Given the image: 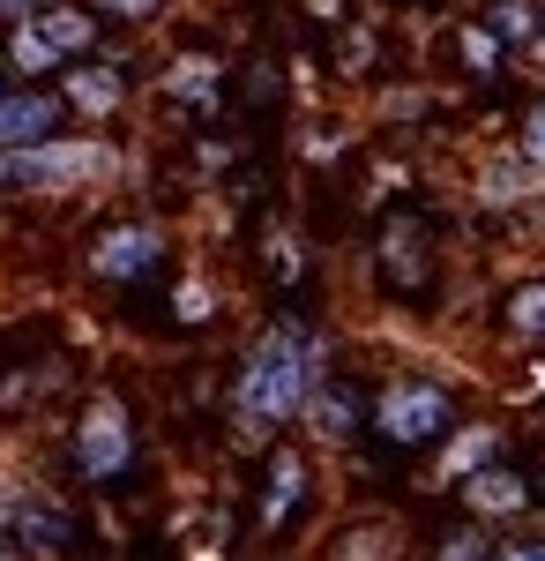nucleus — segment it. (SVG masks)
Masks as SVG:
<instances>
[{"instance_id":"12","label":"nucleus","mask_w":545,"mask_h":561,"mask_svg":"<svg viewBox=\"0 0 545 561\" xmlns=\"http://www.w3.org/2000/svg\"><path fill=\"white\" fill-rule=\"evenodd\" d=\"M120 76L113 68H68V105H83V113H113L120 105Z\"/></svg>"},{"instance_id":"5","label":"nucleus","mask_w":545,"mask_h":561,"mask_svg":"<svg viewBox=\"0 0 545 561\" xmlns=\"http://www.w3.org/2000/svg\"><path fill=\"white\" fill-rule=\"evenodd\" d=\"M127 457H135L127 412L113 404V397H97V404L83 412V427H76V465H83L90 479H113V472H127Z\"/></svg>"},{"instance_id":"15","label":"nucleus","mask_w":545,"mask_h":561,"mask_svg":"<svg viewBox=\"0 0 545 561\" xmlns=\"http://www.w3.org/2000/svg\"><path fill=\"white\" fill-rule=\"evenodd\" d=\"M172 98L210 105V98H217V60H179V68H172Z\"/></svg>"},{"instance_id":"10","label":"nucleus","mask_w":545,"mask_h":561,"mask_svg":"<svg viewBox=\"0 0 545 561\" xmlns=\"http://www.w3.org/2000/svg\"><path fill=\"white\" fill-rule=\"evenodd\" d=\"M299 486H306V465H299L292 449H277V465H269V494H262V524H269V531H277V524L292 517Z\"/></svg>"},{"instance_id":"25","label":"nucleus","mask_w":545,"mask_h":561,"mask_svg":"<svg viewBox=\"0 0 545 561\" xmlns=\"http://www.w3.org/2000/svg\"><path fill=\"white\" fill-rule=\"evenodd\" d=\"M23 8H38V0H0V15H23Z\"/></svg>"},{"instance_id":"2","label":"nucleus","mask_w":545,"mask_h":561,"mask_svg":"<svg viewBox=\"0 0 545 561\" xmlns=\"http://www.w3.org/2000/svg\"><path fill=\"white\" fill-rule=\"evenodd\" d=\"M113 158L105 150H90V142H23V150H0V187H15V195H38V187H68V180H90L105 173Z\"/></svg>"},{"instance_id":"11","label":"nucleus","mask_w":545,"mask_h":561,"mask_svg":"<svg viewBox=\"0 0 545 561\" xmlns=\"http://www.w3.org/2000/svg\"><path fill=\"white\" fill-rule=\"evenodd\" d=\"M306 404H314V427L329 434V442H344V434L359 427V389H344V382L306 389Z\"/></svg>"},{"instance_id":"21","label":"nucleus","mask_w":545,"mask_h":561,"mask_svg":"<svg viewBox=\"0 0 545 561\" xmlns=\"http://www.w3.org/2000/svg\"><path fill=\"white\" fill-rule=\"evenodd\" d=\"M531 187V165H494V195H523Z\"/></svg>"},{"instance_id":"7","label":"nucleus","mask_w":545,"mask_h":561,"mask_svg":"<svg viewBox=\"0 0 545 561\" xmlns=\"http://www.w3.org/2000/svg\"><path fill=\"white\" fill-rule=\"evenodd\" d=\"M158 255H165V240H158L150 225H120V232H105V240H97V255H90V270L120 285V277H142V270H150Z\"/></svg>"},{"instance_id":"13","label":"nucleus","mask_w":545,"mask_h":561,"mask_svg":"<svg viewBox=\"0 0 545 561\" xmlns=\"http://www.w3.org/2000/svg\"><path fill=\"white\" fill-rule=\"evenodd\" d=\"M538 31H545L538 0H494V38H508V45H523V38H538Z\"/></svg>"},{"instance_id":"23","label":"nucleus","mask_w":545,"mask_h":561,"mask_svg":"<svg viewBox=\"0 0 545 561\" xmlns=\"http://www.w3.org/2000/svg\"><path fill=\"white\" fill-rule=\"evenodd\" d=\"M523 150H531V158H538V165H545V105H538V113H531V135H523Z\"/></svg>"},{"instance_id":"9","label":"nucleus","mask_w":545,"mask_h":561,"mask_svg":"<svg viewBox=\"0 0 545 561\" xmlns=\"http://www.w3.org/2000/svg\"><path fill=\"white\" fill-rule=\"evenodd\" d=\"M471 510L478 517H501V510H523L531 502V479H515V472H471Z\"/></svg>"},{"instance_id":"6","label":"nucleus","mask_w":545,"mask_h":561,"mask_svg":"<svg viewBox=\"0 0 545 561\" xmlns=\"http://www.w3.org/2000/svg\"><path fill=\"white\" fill-rule=\"evenodd\" d=\"M53 128H60V98H45V90H15V98H0V150L53 142Z\"/></svg>"},{"instance_id":"1","label":"nucleus","mask_w":545,"mask_h":561,"mask_svg":"<svg viewBox=\"0 0 545 561\" xmlns=\"http://www.w3.org/2000/svg\"><path fill=\"white\" fill-rule=\"evenodd\" d=\"M314 359H322V345H314L306 330H292V322H285V330H269V337L247 352L240 389H232V420H240L247 442L277 434L299 404H306V389H314Z\"/></svg>"},{"instance_id":"19","label":"nucleus","mask_w":545,"mask_h":561,"mask_svg":"<svg viewBox=\"0 0 545 561\" xmlns=\"http://www.w3.org/2000/svg\"><path fill=\"white\" fill-rule=\"evenodd\" d=\"M486 531H456V539H441V561H486Z\"/></svg>"},{"instance_id":"24","label":"nucleus","mask_w":545,"mask_h":561,"mask_svg":"<svg viewBox=\"0 0 545 561\" xmlns=\"http://www.w3.org/2000/svg\"><path fill=\"white\" fill-rule=\"evenodd\" d=\"M90 8H113V15H150L158 0H90Z\"/></svg>"},{"instance_id":"3","label":"nucleus","mask_w":545,"mask_h":561,"mask_svg":"<svg viewBox=\"0 0 545 561\" xmlns=\"http://www.w3.org/2000/svg\"><path fill=\"white\" fill-rule=\"evenodd\" d=\"M449 389L433 382H396L389 397L374 404V427L396 442V449H419V442H433V434H449Z\"/></svg>"},{"instance_id":"20","label":"nucleus","mask_w":545,"mask_h":561,"mask_svg":"<svg viewBox=\"0 0 545 561\" xmlns=\"http://www.w3.org/2000/svg\"><path fill=\"white\" fill-rule=\"evenodd\" d=\"M486 561H545V539H508V547H494Z\"/></svg>"},{"instance_id":"22","label":"nucleus","mask_w":545,"mask_h":561,"mask_svg":"<svg viewBox=\"0 0 545 561\" xmlns=\"http://www.w3.org/2000/svg\"><path fill=\"white\" fill-rule=\"evenodd\" d=\"M179 322H202V314H210V300H202V285H179Z\"/></svg>"},{"instance_id":"4","label":"nucleus","mask_w":545,"mask_h":561,"mask_svg":"<svg viewBox=\"0 0 545 561\" xmlns=\"http://www.w3.org/2000/svg\"><path fill=\"white\" fill-rule=\"evenodd\" d=\"M90 31H97V23H90L83 8H45V15H31V23L8 38V60H15V68H53V60L83 53Z\"/></svg>"},{"instance_id":"14","label":"nucleus","mask_w":545,"mask_h":561,"mask_svg":"<svg viewBox=\"0 0 545 561\" xmlns=\"http://www.w3.org/2000/svg\"><path fill=\"white\" fill-rule=\"evenodd\" d=\"M15 531H23L31 547H60V539H68V517H60L53 502H23V510H15Z\"/></svg>"},{"instance_id":"16","label":"nucleus","mask_w":545,"mask_h":561,"mask_svg":"<svg viewBox=\"0 0 545 561\" xmlns=\"http://www.w3.org/2000/svg\"><path fill=\"white\" fill-rule=\"evenodd\" d=\"M508 330H515V337H545V285H523V293L508 300Z\"/></svg>"},{"instance_id":"8","label":"nucleus","mask_w":545,"mask_h":561,"mask_svg":"<svg viewBox=\"0 0 545 561\" xmlns=\"http://www.w3.org/2000/svg\"><path fill=\"white\" fill-rule=\"evenodd\" d=\"M419 240H426V232L411 225V217L381 232V262H389V277H396L404 293H419V285H426V248H419Z\"/></svg>"},{"instance_id":"18","label":"nucleus","mask_w":545,"mask_h":561,"mask_svg":"<svg viewBox=\"0 0 545 561\" xmlns=\"http://www.w3.org/2000/svg\"><path fill=\"white\" fill-rule=\"evenodd\" d=\"M463 60H471L478 76H494V60H501V38H494V31H463Z\"/></svg>"},{"instance_id":"17","label":"nucleus","mask_w":545,"mask_h":561,"mask_svg":"<svg viewBox=\"0 0 545 561\" xmlns=\"http://www.w3.org/2000/svg\"><path fill=\"white\" fill-rule=\"evenodd\" d=\"M494 442H501V434H494V427H471V434H463V442H456V449H449V479L478 472V465L494 457Z\"/></svg>"}]
</instances>
